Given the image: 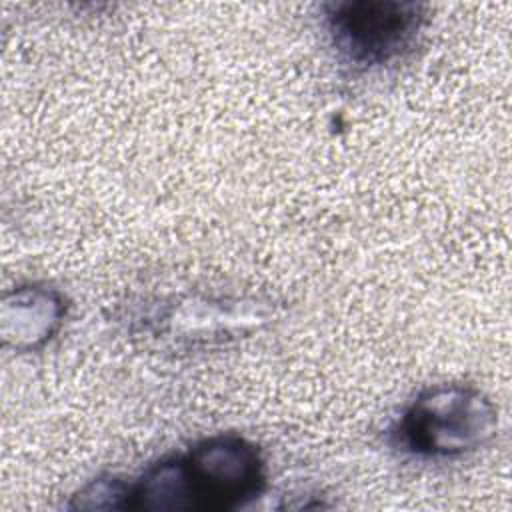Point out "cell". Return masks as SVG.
I'll return each instance as SVG.
<instances>
[{
  "label": "cell",
  "mask_w": 512,
  "mask_h": 512,
  "mask_svg": "<svg viewBox=\"0 0 512 512\" xmlns=\"http://www.w3.org/2000/svg\"><path fill=\"white\" fill-rule=\"evenodd\" d=\"M498 432V410L476 386L436 384L422 390L394 426L396 444L426 460H452L486 448Z\"/></svg>",
  "instance_id": "1"
},
{
  "label": "cell",
  "mask_w": 512,
  "mask_h": 512,
  "mask_svg": "<svg viewBox=\"0 0 512 512\" xmlns=\"http://www.w3.org/2000/svg\"><path fill=\"white\" fill-rule=\"evenodd\" d=\"M324 24L338 58L368 70L406 56L422 36L426 6L400 0H344L324 6Z\"/></svg>",
  "instance_id": "2"
},
{
  "label": "cell",
  "mask_w": 512,
  "mask_h": 512,
  "mask_svg": "<svg viewBox=\"0 0 512 512\" xmlns=\"http://www.w3.org/2000/svg\"><path fill=\"white\" fill-rule=\"evenodd\" d=\"M272 310L256 298L182 294L144 314V332L162 348L192 352L248 336L268 324Z\"/></svg>",
  "instance_id": "3"
},
{
  "label": "cell",
  "mask_w": 512,
  "mask_h": 512,
  "mask_svg": "<svg viewBox=\"0 0 512 512\" xmlns=\"http://www.w3.org/2000/svg\"><path fill=\"white\" fill-rule=\"evenodd\" d=\"M192 510L226 512L264 492L266 462L260 448L238 434H216L182 454Z\"/></svg>",
  "instance_id": "4"
},
{
  "label": "cell",
  "mask_w": 512,
  "mask_h": 512,
  "mask_svg": "<svg viewBox=\"0 0 512 512\" xmlns=\"http://www.w3.org/2000/svg\"><path fill=\"white\" fill-rule=\"evenodd\" d=\"M66 298L48 284H22L0 302V336L4 348L34 352L48 344L64 324Z\"/></svg>",
  "instance_id": "5"
},
{
  "label": "cell",
  "mask_w": 512,
  "mask_h": 512,
  "mask_svg": "<svg viewBox=\"0 0 512 512\" xmlns=\"http://www.w3.org/2000/svg\"><path fill=\"white\" fill-rule=\"evenodd\" d=\"M128 510L192 512L182 456L164 458L152 464L134 484H130Z\"/></svg>",
  "instance_id": "6"
},
{
  "label": "cell",
  "mask_w": 512,
  "mask_h": 512,
  "mask_svg": "<svg viewBox=\"0 0 512 512\" xmlns=\"http://www.w3.org/2000/svg\"><path fill=\"white\" fill-rule=\"evenodd\" d=\"M130 484L116 476H100L72 496L76 510H128Z\"/></svg>",
  "instance_id": "7"
}]
</instances>
